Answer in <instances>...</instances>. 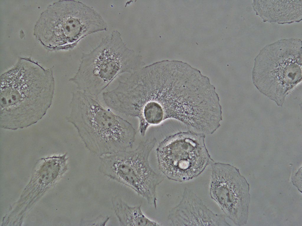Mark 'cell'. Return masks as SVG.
<instances>
[{
  "instance_id": "cell-1",
  "label": "cell",
  "mask_w": 302,
  "mask_h": 226,
  "mask_svg": "<svg viewBox=\"0 0 302 226\" xmlns=\"http://www.w3.org/2000/svg\"><path fill=\"white\" fill-rule=\"evenodd\" d=\"M184 62L164 61L141 68L119 83L115 102L123 114L137 117L139 129L168 119L179 121L186 101Z\"/></svg>"
},
{
  "instance_id": "cell-2",
  "label": "cell",
  "mask_w": 302,
  "mask_h": 226,
  "mask_svg": "<svg viewBox=\"0 0 302 226\" xmlns=\"http://www.w3.org/2000/svg\"><path fill=\"white\" fill-rule=\"evenodd\" d=\"M1 128L28 127L40 120L52 104L55 81L52 70L22 59L0 77Z\"/></svg>"
},
{
  "instance_id": "cell-3",
  "label": "cell",
  "mask_w": 302,
  "mask_h": 226,
  "mask_svg": "<svg viewBox=\"0 0 302 226\" xmlns=\"http://www.w3.org/2000/svg\"><path fill=\"white\" fill-rule=\"evenodd\" d=\"M67 118L86 147L99 157L132 147L136 132L129 122L80 91L72 92Z\"/></svg>"
},
{
  "instance_id": "cell-4",
  "label": "cell",
  "mask_w": 302,
  "mask_h": 226,
  "mask_svg": "<svg viewBox=\"0 0 302 226\" xmlns=\"http://www.w3.org/2000/svg\"><path fill=\"white\" fill-rule=\"evenodd\" d=\"M141 64L140 58L127 49L120 33L114 30L92 50L82 54L77 72L69 80L79 91L98 99L116 78L135 72Z\"/></svg>"
},
{
  "instance_id": "cell-5",
  "label": "cell",
  "mask_w": 302,
  "mask_h": 226,
  "mask_svg": "<svg viewBox=\"0 0 302 226\" xmlns=\"http://www.w3.org/2000/svg\"><path fill=\"white\" fill-rule=\"evenodd\" d=\"M253 82L262 93L282 106L301 80L302 41L280 40L262 49L255 59Z\"/></svg>"
},
{
  "instance_id": "cell-6",
  "label": "cell",
  "mask_w": 302,
  "mask_h": 226,
  "mask_svg": "<svg viewBox=\"0 0 302 226\" xmlns=\"http://www.w3.org/2000/svg\"><path fill=\"white\" fill-rule=\"evenodd\" d=\"M53 6L42 16L40 19L44 21L40 20L45 25L41 26L45 29L40 37L49 45L72 49L86 36L107 30L100 14L81 2L61 1Z\"/></svg>"
},
{
  "instance_id": "cell-7",
  "label": "cell",
  "mask_w": 302,
  "mask_h": 226,
  "mask_svg": "<svg viewBox=\"0 0 302 226\" xmlns=\"http://www.w3.org/2000/svg\"><path fill=\"white\" fill-rule=\"evenodd\" d=\"M156 142L155 138L141 142L132 151H124L100 157L103 173L135 191L156 209L157 187L164 177L150 165L149 157Z\"/></svg>"
},
{
  "instance_id": "cell-8",
  "label": "cell",
  "mask_w": 302,
  "mask_h": 226,
  "mask_svg": "<svg viewBox=\"0 0 302 226\" xmlns=\"http://www.w3.org/2000/svg\"><path fill=\"white\" fill-rule=\"evenodd\" d=\"M205 137L189 130L167 137L156 150L159 170L169 179L179 182L198 176L214 161L205 145Z\"/></svg>"
},
{
  "instance_id": "cell-9",
  "label": "cell",
  "mask_w": 302,
  "mask_h": 226,
  "mask_svg": "<svg viewBox=\"0 0 302 226\" xmlns=\"http://www.w3.org/2000/svg\"><path fill=\"white\" fill-rule=\"evenodd\" d=\"M211 165V198L235 224H245L250 201L248 183L239 169L230 164L214 161Z\"/></svg>"
},
{
  "instance_id": "cell-10",
  "label": "cell",
  "mask_w": 302,
  "mask_h": 226,
  "mask_svg": "<svg viewBox=\"0 0 302 226\" xmlns=\"http://www.w3.org/2000/svg\"><path fill=\"white\" fill-rule=\"evenodd\" d=\"M170 225L229 226L224 215L214 213L191 190L185 188L179 203L169 211Z\"/></svg>"
},
{
  "instance_id": "cell-11",
  "label": "cell",
  "mask_w": 302,
  "mask_h": 226,
  "mask_svg": "<svg viewBox=\"0 0 302 226\" xmlns=\"http://www.w3.org/2000/svg\"><path fill=\"white\" fill-rule=\"evenodd\" d=\"M252 5L264 22L283 24L302 20V0H254Z\"/></svg>"
},
{
  "instance_id": "cell-12",
  "label": "cell",
  "mask_w": 302,
  "mask_h": 226,
  "mask_svg": "<svg viewBox=\"0 0 302 226\" xmlns=\"http://www.w3.org/2000/svg\"><path fill=\"white\" fill-rule=\"evenodd\" d=\"M115 212L121 225L125 226H161L160 223L147 217L141 205L130 206L118 199L114 201Z\"/></svg>"
}]
</instances>
